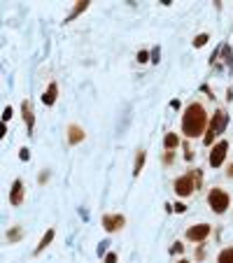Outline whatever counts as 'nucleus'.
<instances>
[{"instance_id":"obj_14","label":"nucleus","mask_w":233,"mask_h":263,"mask_svg":"<svg viewBox=\"0 0 233 263\" xmlns=\"http://www.w3.org/2000/svg\"><path fill=\"white\" fill-rule=\"evenodd\" d=\"M217 263H233V247H226L222 254H219Z\"/></svg>"},{"instance_id":"obj_20","label":"nucleus","mask_w":233,"mask_h":263,"mask_svg":"<svg viewBox=\"0 0 233 263\" xmlns=\"http://www.w3.org/2000/svg\"><path fill=\"white\" fill-rule=\"evenodd\" d=\"M19 156H21V161H28V156H31V152H28L26 147H23L21 152H19Z\"/></svg>"},{"instance_id":"obj_1","label":"nucleus","mask_w":233,"mask_h":263,"mask_svg":"<svg viewBox=\"0 0 233 263\" xmlns=\"http://www.w3.org/2000/svg\"><path fill=\"white\" fill-rule=\"evenodd\" d=\"M205 124H208V114H205L203 105L191 103V105L184 109V116H182V133H184L186 138H196V135L203 133Z\"/></svg>"},{"instance_id":"obj_25","label":"nucleus","mask_w":233,"mask_h":263,"mask_svg":"<svg viewBox=\"0 0 233 263\" xmlns=\"http://www.w3.org/2000/svg\"><path fill=\"white\" fill-rule=\"evenodd\" d=\"M226 175H229V177H233V163L229 165V172H226Z\"/></svg>"},{"instance_id":"obj_22","label":"nucleus","mask_w":233,"mask_h":263,"mask_svg":"<svg viewBox=\"0 0 233 263\" xmlns=\"http://www.w3.org/2000/svg\"><path fill=\"white\" fill-rule=\"evenodd\" d=\"M138 61H140V63L147 61V52H140V54H138Z\"/></svg>"},{"instance_id":"obj_3","label":"nucleus","mask_w":233,"mask_h":263,"mask_svg":"<svg viewBox=\"0 0 233 263\" xmlns=\"http://www.w3.org/2000/svg\"><path fill=\"white\" fill-rule=\"evenodd\" d=\"M208 203L210 208L215 210L217 214H222V212H226L229 210V203H231V198H229V194L226 191H222V189H212L208 196Z\"/></svg>"},{"instance_id":"obj_7","label":"nucleus","mask_w":233,"mask_h":263,"mask_svg":"<svg viewBox=\"0 0 233 263\" xmlns=\"http://www.w3.org/2000/svg\"><path fill=\"white\" fill-rule=\"evenodd\" d=\"M210 235V226L208 224H198V226H191L189 231H186V238L191 242H201V240H205Z\"/></svg>"},{"instance_id":"obj_18","label":"nucleus","mask_w":233,"mask_h":263,"mask_svg":"<svg viewBox=\"0 0 233 263\" xmlns=\"http://www.w3.org/2000/svg\"><path fill=\"white\" fill-rule=\"evenodd\" d=\"M205 42H208V35H198V38L194 40V47H203Z\"/></svg>"},{"instance_id":"obj_16","label":"nucleus","mask_w":233,"mask_h":263,"mask_svg":"<svg viewBox=\"0 0 233 263\" xmlns=\"http://www.w3.org/2000/svg\"><path fill=\"white\" fill-rule=\"evenodd\" d=\"M86 7H89V2H86V0H84V2H77V7L72 9V14H70V16H68V19H75V16H77V14H79V12H84V9H86Z\"/></svg>"},{"instance_id":"obj_4","label":"nucleus","mask_w":233,"mask_h":263,"mask_svg":"<svg viewBox=\"0 0 233 263\" xmlns=\"http://www.w3.org/2000/svg\"><path fill=\"white\" fill-rule=\"evenodd\" d=\"M196 172L198 170H191L186 172L184 177H179L177 182H175V191H177V196H182V198H186V196H191L196 191Z\"/></svg>"},{"instance_id":"obj_26","label":"nucleus","mask_w":233,"mask_h":263,"mask_svg":"<svg viewBox=\"0 0 233 263\" xmlns=\"http://www.w3.org/2000/svg\"><path fill=\"white\" fill-rule=\"evenodd\" d=\"M179 263H189V261H179Z\"/></svg>"},{"instance_id":"obj_5","label":"nucleus","mask_w":233,"mask_h":263,"mask_svg":"<svg viewBox=\"0 0 233 263\" xmlns=\"http://www.w3.org/2000/svg\"><path fill=\"white\" fill-rule=\"evenodd\" d=\"M226 152H229V142H226V140L217 142V145H215V149L210 152V165H212V168H219V165H222V161H224Z\"/></svg>"},{"instance_id":"obj_6","label":"nucleus","mask_w":233,"mask_h":263,"mask_svg":"<svg viewBox=\"0 0 233 263\" xmlns=\"http://www.w3.org/2000/svg\"><path fill=\"white\" fill-rule=\"evenodd\" d=\"M124 224H126V219L121 217V214H105V217H103V228L110 233L124 228Z\"/></svg>"},{"instance_id":"obj_11","label":"nucleus","mask_w":233,"mask_h":263,"mask_svg":"<svg viewBox=\"0 0 233 263\" xmlns=\"http://www.w3.org/2000/svg\"><path fill=\"white\" fill-rule=\"evenodd\" d=\"M56 96H58V86H56V82H52L49 89L45 91V96H42V103L49 107V105H54V103H56Z\"/></svg>"},{"instance_id":"obj_8","label":"nucleus","mask_w":233,"mask_h":263,"mask_svg":"<svg viewBox=\"0 0 233 263\" xmlns=\"http://www.w3.org/2000/svg\"><path fill=\"white\" fill-rule=\"evenodd\" d=\"M21 201H23V184H21V179H16L14 184H12L9 203H12V205H21Z\"/></svg>"},{"instance_id":"obj_9","label":"nucleus","mask_w":233,"mask_h":263,"mask_svg":"<svg viewBox=\"0 0 233 263\" xmlns=\"http://www.w3.org/2000/svg\"><path fill=\"white\" fill-rule=\"evenodd\" d=\"M21 112H23V121H26V126H28V131H33V124H35V116H33V105L28 101H23Z\"/></svg>"},{"instance_id":"obj_23","label":"nucleus","mask_w":233,"mask_h":263,"mask_svg":"<svg viewBox=\"0 0 233 263\" xmlns=\"http://www.w3.org/2000/svg\"><path fill=\"white\" fill-rule=\"evenodd\" d=\"M5 133H7V128H5V124L0 121V138H5Z\"/></svg>"},{"instance_id":"obj_10","label":"nucleus","mask_w":233,"mask_h":263,"mask_svg":"<svg viewBox=\"0 0 233 263\" xmlns=\"http://www.w3.org/2000/svg\"><path fill=\"white\" fill-rule=\"evenodd\" d=\"M84 140V131L79 128V126H68V142L70 145H77V142H82Z\"/></svg>"},{"instance_id":"obj_24","label":"nucleus","mask_w":233,"mask_h":263,"mask_svg":"<svg viewBox=\"0 0 233 263\" xmlns=\"http://www.w3.org/2000/svg\"><path fill=\"white\" fill-rule=\"evenodd\" d=\"M182 249H184V247H182L179 242H175V245H173V252H182Z\"/></svg>"},{"instance_id":"obj_2","label":"nucleus","mask_w":233,"mask_h":263,"mask_svg":"<svg viewBox=\"0 0 233 263\" xmlns=\"http://www.w3.org/2000/svg\"><path fill=\"white\" fill-rule=\"evenodd\" d=\"M226 124H229V116H226V112H224V109H217V112H215V116H212V121H210L208 135H205V145H212V142H215V138L224 133Z\"/></svg>"},{"instance_id":"obj_15","label":"nucleus","mask_w":233,"mask_h":263,"mask_svg":"<svg viewBox=\"0 0 233 263\" xmlns=\"http://www.w3.org/2000/svg\"><path fill=\"white\" fill-rule=\"evenodd\" d=\"M142 165H145V152H140L138 158H135V175H140V170H142Z\"/></svg>"},{"instance_id":"obj_21","label":"nucleus","mask_w":233,"mask_h":263,"mask_svg":"<svg viewBox=\"0 0 233 263\" xmlns=\"http://www.w3.org/2000/svg\"><path fill=\"white\" fill-rule=\"evenodd\" d=\"M105 263H116V254H108L105 256Z\"/></svg>"},{"instance_id":"obj_17","label":"nucleus","mask_w":233,"mask_h":263,"mask_svg":"<svg viewBox=\"0 0 233 263\" xmlns=\"http://www.w3.org/2000/svg\"><path fill=\"white\" fill-rule=\"evenodd\" d=\"M7 238L9 240H19V238H21V228H14L12 233H7Z\"/></svg>"},{"instance_id":"obj_12","label":"nucleus","mask_w":233,"mask_h":263,"mask_svg":"<svg viewBox=\"0 0 233 263\" xmlns=\"http://www.w3.org/2000/svg\"><path fill=\"white\" fill-rule=\"evenodd\" d=\"M54 240V228H49V231L45 233V238H42V240H40V245L38 247H35V254H40V252H45L47 247H49V242Z\"/></svg>"},{"instance_id":"obj_13","label":"nucleus","mask_w":233,"mask_h":263,"mask_svg":"<svg viewBox=\"0 0 233 263\" xmlns=\"http://www.w3.org/2000/svg\"><path fill=\"white\" fill-rule=\"evenodd\" d=\"M163 145H166V149H175L179 145V138L175 135V133H168V135H166V140H163Z\"/></svg>"},{"instance_id":"obj_19","label":"nucleus","mask_w":233,"mask_h":263,"mask_svg":"<svg viewBox=\"0 0 233 263\" xmlns=\"http://www.w3.org/2000/svg\"><path fill=\"white\" fill-rule=\"evenodd\" d=\"M9 119H12V107H5V112H2V124L9 121Z\"/></svg>"}]
</instances>
